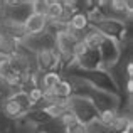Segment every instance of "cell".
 Returning a JSON list of instances; mask_svg holds the SVG:
<instances>
[{
    "label": "cell",
    "instance_id": "obj_1",
    "mask_svg": "<svg viewBox=\"0 0 133 133\" xmlns=\"http://www.w3.org/2000/svg\"><path fill=\"white\" fill-rule=\"evenodd\" d=\"M64 76H72V78H79L81 81L88 83L91 88L94 89H99V91H106V93H113V94H118L121 96V93L118 91L116 84L113 83L110 72L108 71H103V69H96V71H79V69H72V71L62 74Z\"/></svg>",
    "mask_w": 133,
    "mask_h": 133
},
{
    "label": "cell",
    "instance_id": "obj_2",
    "mask_svg": "<svg viewBox=\"0 0 133 133\" xmlns=\"http://www.w3.org/2000/svg\"><path fill=\"white\" fill-rule=\"evenodd\" d=\"M69 110L72 111L76 120L83 125H88L98 118V111L93 106V103H91L88 98H83V96H74L72 94L69 98Z\"/></svg>",
    "mask_w": 133,
    "mask_h": 133
},
{
    "label": "cell",
    "instance_id": "obj_3",
    "mask_svg": "<svg viewBox=\"0 0 133 133\" xmlns=\"http://www.w3.org/2000/svg\"><path fill=\"white\" fill-rule=\"evenodd\" d=\"M0 15L7 17V19L17 20V22L24 24L25 19L32 14V7H30L29 0H0Z\"/></svg>",
    "mask_w": 133,
    "mask_h": 133
},
{
    "label": "cell",
    "instance_id": "obj_4",
    "mask_svg": "<svg viewBox=\"0 0 133 133\" xmlns=\"http://www.w3.org/2000/svg\"><path fill=\"white\" fill-rule=\"evenodd\" d=\"M98 52H99V59H101V69L110 71L111 68H115L118 64V61L121 57V44L113 39H104L103 44L98 49Z\"/></svg>",
    "mask_w": 133,
    "mask_h": 133
},
{
    "label": "cell",
    "instance_id": "obj_5",
    "mask_svg": "<svg viewBox=\"0 0 133 133\" xmlns=\"http://www.w3.org/2000/svg\"><path fill=\"white\" fill-rule=\"evenodd\" d=\"M10 64H12L14 71L22 74V72H34L37 71L36 68V52L29 51L24 45H19L15 52L10 56Z\"/></svg>",
    "mask_w": 133,
    "mask_h": 133
},
{
    "label": "cell",
    "instance_id": "obj_6",
    "mask_svg": "<svg viewBox=\"0 0 133 133\" xmlns=\"http://www.w3.org/2000/svg\"><path fill=\"white\" fill-rule=\"evenodd\" d=\"M36 68L41 72L57 71L61 72V57L56 49H42L36 52Z\"/></svg>",
    "mask_w": 133,
    "mask_h": 133
},
{
    "label": "cell",
    "instance_id": "obj_7",
    "mask_svg": "<svg viewBox=\"0 0 133 133\" xmlns=\"http://www.w3.org/2000/svg\"><path fill=\"white\" fill-rule=\"evenodd\" d=\"M74 62H76V69H79V71H96V69H101L99 52L91 51V49L86 54L76 57Z\"/></svg>",
    "mask_w": 133,
    "mask_h": 133
},
{
    "label": "cell",
    "instance_id": "obj_8",
    "mask_svg": "<svg viewBox=\"0 0 133 133\" xmlns=\"http://www.w3.org/2000/svg\"><path fill=\"white\" fill-rule=\"evenodd\" d=\"M25 113H27V111L24 110L22 106H19L14 99H10V98H7L5 101L0 103V115L5 116L7 120H10V121L20 120L22 116H25Z\"/></svg>",
    "mask_w": 133,
    "mask_h": 133
},
{
    "label": "cell",
    "instance_id": "obj_9",
    "mask_svg": "<svg viewBox=\"0 0 133 133\" xmlns=\"http://www.w3.org/2000/svg\"><path fill=\"white\" fill-rule=\"evenodd\" d=\"M47 27V19L44 15H37V14H30L24 22V30L25 36H36L45 30Z\"/></svg>",
    "mask_w": 133,
    "mask_h": 133
},
{
    "label": "cell",
    "instance_id": "obj_10",
    "mask_svg": "<svg viewBox=\"0 0 133 133\" xmlns=\"http://www.w3.org/2000/svg\"><path fill=\"white\" fill-rule=\"evenodd\" d=\"M104 39H106V37L101 32H98V30L91 25L84 30V34H83V41H84V44L88 45V49H91V51H98Z\"/></svg>",
    "mask_w": 133,
    "mask_h": 133
},
{
    "label": "cell",
    "instance_id": "obj_11",
    "mask_svg": "<svg viewBox=\"0 0 133 133\" xmlns=\"http://www.w3.org/2000/svg\"><path fill=\"white\" fill-rule=\"evenodd\" d=\"M131 123H133L131 115L123 113V111H116V115H115V118L111 120V123H110V127H108V130L116 131V133H123Z\"/></svg>",
    "mask_w": 133,
    "mask_h": 133
},
{
    "label": "cell",
    "instance_id": "obj_12",
    "mask_svg": "<svg viewBox=\"0 0 133 133\" xmlns=\"http://www.w3.org/2000/svg\"><path fill=\"white\" fill-rule=\"evenodd\" d=\"M61 79H62V74H61V72H57V71L42 72V74H41V84H39V89H42V91L54 89Z\"/></svg>",
    "mask_w": 133,
    "mask_h": 133
},
{
    "label": "cell",
    "instance_id": "obj_13",
    "mask_svg": "<svg viewBox=\"0 0 133 133\" xmlns=\"http://www.w3.org/2000/svg\"><path fill=\"white\" fill-rule=\"evenodd\" d=\"M62 12H64V2H62V0H49L45 19H47L49 22H57V20L61 19Z\"/></svg>",
    "mask_w": 133,
    "mask_h": 133
},
{
    "label": "cell",
    "instance_id": "obj_14",
    "mask_svg": "<svg viewBox=\"0 0 133 133\" xmlns=\"http://www.w3.org/2000/svg\"><path fill=\"white\" fill-rule=\"evenodd\" d=\"M89 25H91V24H89L88 15L83 14V12H76L74 15L71 17L69 24H68V27H71L72 30H78V32H83V34H84V30L88 29Z\"/></svg>",
    "mask_w": 133,
    "mask_h": 133
},
{
    "label": "cell",
    "instance_id": "obj_15",
    "mask_svg": "<svg viewBox=\"0 0 133 133\" xmlns=\"http://www.w3.org/2000/svg\"><path fill=\"white\" fill-rule=\"evenodd\" d=\"M19 45H20L19 41L0 36V57H7V59H9L10 56L19 49Z\"/></svg>",
    "mask_w": 133,
    "mask_h": 133
},
{
    "label": "cell",
    "instance_id": "obj_16",
    "mask_svg": "<svg viewBox=\"0 0 133 133\" xmlns=\"http://www.w3.org/2000/svg\"><path fill=\"white\" fill-rule=\"evenodd\" d=\"M52 93H54V96L57 98V99H69V98L72 96V86L68 79L62 78L61 81L57 83V86L52 89Z\"/></svg>",
    "mask_w": 133,
    "mask_h": 133
},
{
    "label": "cell",
    "instance_id": "obj_17",
    "mask_svg": "<svg viewBox=\"0 0 133 133\" xmlns=\"http://www.w3.org/2000/svg\"><path fill=\"white\" fill-rule=\"evenodd\" d=\"M37 131H41V133H66V128L59 121V118H51L44 125H41L37 128Z\"/></svg>",
    "mask_w": 133,
    "mask_h": 133
},
{
    "label": "cell",
    "instance_id": "obj_18",
    "mask_svg": "<svg viewBox=\"0 0 133 133\" xmlns=\"http://www.w3.org/2000/svg\"><path fill=\"white\" fill-rule=\"evenodd\" d=\"M12 133H37V127L29 121L25 116H22L20 120L14 121V128H12Z\"/></svg>",
    "mask_w": 133,
    "mask_h": 133
},
{
    "label": "cell",
    "instance_id": "obj_19",
    "mask_svg": "<svg viewBox=\"0 0 133 133\" xmlns=\"http://www.w3.org/2000/svg\"><path fill=\"white\" fill-rule=\"evenodd\" d=\"M25 118H27L29 121H32V123L36 125L37 128H39L41 125H44L45 121L51 120V116H49V115L45 113L44 110H29V111L25 113Z\"/></svg>",
    "mask_w": 133,
    "mask_h": 133
},
{
    "label": "cell",
    "instance_id": "obj_20",
    "mask_svg": "<svg viewBox=\"0 0 133 133\" xmlns=\"http://www.w3.org/2000/svg\"><path fill=\"white\" fill-rule=\"evenodd\" d=\"M10 99H14L19 106H22L25 111H29L30 108H32V104H30L29 101V96H27V93H22V91H17V93H14L12 96H10Z\"/></svg>",
    "mask_w": 133,
    "mask_h": 133
},
{
    "label": "cell",
    "instance_id": "obj_21",
    "mask_svg": "<svg viewBox=\"0 0 133 133\" xmlns=\"http://www.w3.org/2000/svg\"><path fill=\"white\" fill-rule=\"evenodd\" d=\"M47 5H49V0H30L32 14H37V15H44V17H45Z\"/></svg>",
    "mask_w": 133,
    "mask_h": 133
},
{
    "label": "cell",
    "instance_id": "obj_22",
    "mask_svg": "<svg viewBox=\"0 0 133 133\" xmlns=\"http://www.w3.org/2000/svg\"><path fill=\"white\" fill-rule=\"evenodd\" d=\"M14 71L12 64H10V59L7 57H0V79H5L7 76H10Z\"/></svg>",
    "mask_w": 133,
    "mask_h": 133
},
{
    "label": "cell",
    "instance_id": "obj_23",
    "mask_svg": "<svg viewBox=\"0 0 133 133\" xmlns=\"http://www.w3.org/2000/svg\"><path fill=\"white\" fill-rule=\"evenodd\" d=\"M59 121H61L62 125H64V128H66V131H68V128L69 127H72L74 123H78V120H76V116L72 115V111L71 110H66L64 113L59 116Z\"/></svg>",
    "mask_w": 133,
    "mask_h": 133
},
{
    "label": "cell",
    "instance_id": "obj_24",
    "mask_svg": "<svg viewBox=\"0 0 133 133\" xmlns=\"http://www.w3.org/2000/svg\"><path fill=\"white\" fill-rule=\"evenodd\" d=\"M115 115H116V111H113V110H106V111H101V113H98V118L96 120L99 121L103 127H110V123H111V120L115 118Z\"/></svg>",
    "mask_w": 133,
    "mask_h": 133
},
{
    "label": "cell",
    "instance_id": "obj_25",
    "mask_svg": "<svg viewBox=\"0 0 133 133\" xmlns=\"http://www.w3.org/2000/svg\"><path fill=\"white\" fill-rule=\"evenodd\" d=\"M89 49H88V45L84 44V41H78L74 45H72V56H74V59L76 57H79V56H83V54H86Z\"/></svg>",
    "mask_w": 133,
    "mask_h": 133
},
{
    "label": "cell",
    "instance_id": "obj_26",
    "mask_svg": "<svg viewBox=\"0 0 133 133\" xmlns=\"http://www.w3.org/2000/svg\"><path fill=\"white\" fill-rule=\"evenodd\" d=\"M42 89H39V88H34V89H30L29 93H27V96H29V101H30V104H37L41 99H42Z\"/></svg>",
    "mask_w": 133,
    "mask_h": 133
},
{
    "label": "cell",
    "instance_id": "obj_27",
    "mask_svg": "<svg viewBox=\"0 0 133 133\" xmlns=\"http://www.w3.org/2000/svg\"><path fill=\"white\" fill-rule=\"evenodd\" d=\"M66 133H86V125H83V123L78 121V123H74L72 127H69Z\"/></svg>",
    "mask_w": 133,
    "mask_h": 133
},
{
    "label": "cell",
    "instance_id": "obj_28",
    "mask_svg": "<svg viewBox=\"0 0 133 133\" xmlns=\"http://www.w3.org/2000/svg\"><path fill=\"white\" fill-rule=\"evenodd\" d=\"M106 133H116V131H111V130H106Z\"/></svg>",
    "mask_w": 133,
    "mask_h": 133
},
{
    "label": "cell",
    "instance_id": "obj_29",
    "mask_svg": "<svg viewBox=\"0 0 133 133\" xmlns=\"http://www.w3.org/2000/svg\"><path fill=\"white\" fill-rule=\"evenodd\" d=\"M0 10H2V7H0Z\"/></svg>",
    "mask_w": 133,
    "mask_h": 133
},
{
    "label": "cell",
    "instance_id": "obj_30",
    "mask_svg": "<svg viewBox=\"0 0 133 133\" xmlns=\"http://www.w3.org/2000/svg\"><path fill=\"white\" fill-rule=\"evenodd\" d=\"M37 133H41V131H37Z\"/></svg>",
    "mask_w": 133,
    "mask_h": 133
}]
</instances>
